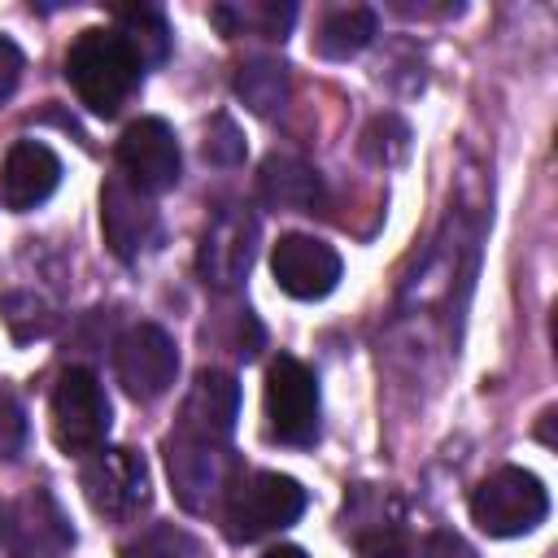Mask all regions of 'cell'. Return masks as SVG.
Listing matches in <instances>:
<instances>
[{"mask_svg":"<svg viewBox=\"0 0 558 558\" xmlns=\"http://www.w3.org/2000/svg\"><path fill=\"white\" fill-rule=\"evenodd\" d=\"M140 74H144V65L118 31H100V26L78 31V39L65 52V78H70L74 96L100 118L122 113V105L140 87Z\"/></svg>","mask_w":558,"mask_h":558,"instance_id":"1","label":"cell"},{"mask_svg":"<svg viewBox=\"0 0 558 558\" xmlns=\"http://www.w3.org/2000/svg\"><path fill=\"white\" fill-rule=\"evenodd\" d=\"M222 523H227V536L248 545V541H262L288 523L301 519L305 510V488L292 480V475H279V471H253L244 480H235L222 497Z\"/></svg>","mask_w":558,"mask_h":558,"instance_id":"2","label":"cell"},{"mask_svg":"<svg viewBox=\"0 0 558 558\" xmlns=\"http://www.w3.org/2000/svg\"><path fill=\"white\" fill-rule=\"evenodd\" d=\"M545 514H549V493L523 466H501L471 493V519L488 536H523Z\"/></svg>","mask_w":558,"mask_h":558,"instance_id":"3","label":"cell"},{"mask_svg":"<svg viewBox=\"0 0 558 558\" xmlns=\"http://www.w3.org/2000/svg\"><path fill=\"white\" fill-rule=\"evenodd\" d=\"M266 432L292 449L318 436V379L292 353H279L266 371Z\"/></svg>","mask_w":558,"mask_h":558,"instance_id":"4","label":"cell"},{"mask_svg":"<svg viewBox=\"0 0 558 558\" xmlns=\"http://www.w3.org/2000/svg\"><path fill=\"white\" fill-rule=\"evenodd\" d=\"M166 471L174 484V497L192 510L205 514L209 506H218L231 488V453L218 440L192 436L183 427H174L166 436Z\"/></svg>","mask_w":558,"mask_h":558,"instance_id":"5","label":"cell"},{"mask_svg":"<svg viewBox=\"0 0 558 558\" xmlns=\"http://www.w3.org/2000/svg\"><path fill=\"white\" fill-rule=\"evenodd\" d=\"M109 432V397L100 379L83 366H70L52 388V440L65 453H96Z\"/></svg>","mask_w":558,"mask_h":558,"instance_id":"6","label":"cell"},{"mask_svg":"<svg viewBox=\"0 0 558 558\" xmlns=\"http://www.w3.org/2000/svg\"><path fill=\"white\" fill-rule=\"evenodd\" d=\"M83 497L105 519H131L148 501V466L135 449H96L78 471Z\"/></svg>","mask_w":558,"mask_h":558,"instance_id":"7","label":"cell"},{"mask_svg":"<svg viewBox=\"0 0 558 558\" xmlns=\"http://www.w3.org/2000/svg\"><path fill=\"white\" fill-rule=\"evenodd\" d=\"M118 166L131 187L144 196L170 192L179 183V140L161 118H140L118 140Z\"/></svg>","mask_w":558,"mask_h":558,"instance_id":"8","label":"cell"},{"mask_svg":"<svg viewBox=\"0 0 558 558\" xmlns=\"http://www.w3.org/2000/svg\"><path fill=\"white\" fill-rule=\"evenodd\" d=\"M257 257V218L240 205H227L214 214V222L201 235V275L214 288H235Z\"/></svg>","mask_w":558,"mask_h":558,"instance_id":"9","label":"cell"},{"mask_svg":"<svg viewBox=\"0 0 558 558\" xmlns=\"http://www.w3.org/2000/svg\"><path fill=\"white\" fill-rule=\"evenodd\" d=\"M118 379L135 401H157L179 371V353L174 340L157 327V323H135L122 340H118Z\"/></svg>","mask_w":558,"mask_h":558,"instance_id":"10","label":"cell"},{"mask_svg":"<svg viewBox=\"0 0 558 558\" xmlns=\"http://www.w3.org/2000/svg\"><path fill=\"white\" fill-rule=\"evenodd\" d=\"M4 532L13 558H61L74 545V527L48 488H31L22 501L4 506Z\"/></svg>","mask_w":558,"mask_h":558,"instance_id":"11","label":"cell"},{"mask_svg":"<svg viewBox=\"0 0 558 558\" xmlns=\"http://www.w3.org/2000/svg\"><path fill=\"white\" fill-rule=\"evenodd\" d=\"M275 283L296 301H323L340 283V253L314 235H279L270 253Z\"/></svg>","mask_w":558,"mask_h":558,"instance_id":"12","label":"cell"},{"mask_svg":"<svg viewBox=\"0 0 558 558\" xmlns=\"http://www.w3.org/2000/svg\"><path fill=\"white\" fill-rule=\"evenodd\" d=\"M100 231L118 262H135L157 240V209L126 179H109L100 187Z\"/></svg>","mask_w":558,"mask_h":558,"instance_id":"13","label":"cell"},{"mask_svg":"<svg viewBox=\"0 0 558 558\" xmlns=\"http://www.w3.org/2000/svg\"><path fill=\"white\" fill-rule=\"evenodd\" d=\"M61 183V161L48 144L39 140H17L4 157V170H0V196L13 214H26L35 205H44Z\"/></svg>","mask_w":558,"mask_h":558,"instance_id":"14","label":"cell"},{"mask_svg":"<svg viewBox=\"0 0 558 558\" xmlns=\"http://www.w3.org/2000/svg\"><path fill=\"white\" fill-rule=\"evenodd\" d=\"M235 414H240V384L227 371H201L187 401H183L179 427L222 445L235 432Z\"/></svg>","mask_w":558,"mask_h":558,"instance_id":"15","label":"cell"},{"mask_svg":"<svg viewBox=\"0 0 558 558\" xmlns=\"http://www.w3.org/2000/svg\"><path fill=\"white\" fill-rule=\"evenodd\" d=\"M257 192L270 209H292V214H314L323 205V179L296 153H270L262 161Z\"/></svg>","mask_w":558,"mask_h":558,"instance_id":"16","label":"cell"},{"mask_svg":"<svg viewBox=\"0 0 558 558\" xmlns=\"http://www.w3.org/2000/svg\"><path fill=\"white\" fill-rule=\"evenodd\" d=\"M375 39V13L362 4H344L323 13V22L314 26V52L327 61H349L357 57L366 44Z\"/></svg>","mask_w":558,"mask_h":558,"instance_id":"17","label":"cell"},{"mask_svg":"<svg viewBox=\"0 0 558 558\" xmlns=\"http://www.w3.org/2000/svg\"><path fill=\"white\" fill-rule=\"evenodd\" d=\"M235 96L257 118H275L288 105V65L275 57H253L235 70Z\"/></svg>","mask_w":558,"mask_h":558,"instance_id":"18","label":"cell"},{"mask_svg":"<svg viewBox=\"0 0 558 558\" xmlns=\"http://www.w3.org/2000/svg\"><path fill=\"white\" fill-rule=\"evenodd\" d=\"M292 17H296V9L292 4H275V0L270 4H218V9H209V22L231 39L244 35V31L262 35V39H283Z\"/></svg>","mask_w":558,"mask_h":558,"instance_id":"19","label":"cell"},{"mask_svg":"<svg viewBox=\"0 0 558 558\" xmlns=\"http://www.w3.org/2000/svg\"><path fill=\"white\" fill-rule=\"evenodd\" d=\"M118 35L126 39V48L140 57V65H157L170 52V26L166 13L153 4H135V9H118Z\"/></svg>","mask_w":558,"mask_h":558,"instance_id":"20","label":"cell"},{"mask_svg":"<svg viewBox=\"0 0 558 558\" xmlns=\"http://www.w3.org/2000/svg\"><path fill=\"white\" fill-rule=\"evenodd\" d=\"M0 314H4V323H9V331H13V340H35V336H48L52 331V310L35 296V292H4L0 296Z\"/></svg>","mask_w":558,"mask_h":558,"instance_id":"21","label":"cell"},{"mask_svg":"<svg viewBox=\"0 0 558 558\" xmlns=\"http://www.w3.org/2000/svg\"><path fill=\"white\" fill-rule=\"evenodd\" d=\"M122 558H201V545H196L192 532H183L174 523H157V527L140 532L122 549Z\"/></svg>","mask_w":558,"mask_h":558,"instance_id":"22","label":"cell"},{"mask_svg":"<svg viewBox=\"0 0 558 558\" xmlns=\"http://www.w3.org/2000/svg\"><path fill=\"white\" fill-rule=\"evenodd\" d=\"M405 148H410V131H405V122L392 118V113H379V118L362 131V157L375 161V166H397V161L405 157Z\"/></svg>","mask_w":558,"mask_h":558,"instance_id":"23","label":"cell"},{"mask_svg":"<svg viewBox=\"0 0 558 558\" xmlns=\"http://www.w3.org/2000/svg\"><path fill=\"white\" fill-rule=\"evenodd\" d=\"M201 153H205V161H214V166H240V161H244V140H240L235 122L218 113V118L209 122V131H205Z\"/></svg>","mask_w":558,"mask_h":558,"instance_id":"24","label":"cell"},{"mask_svg":"<svg viewBox=\"0 0 558 558\" xmlns=\"http://www.w3.org/2000/svg\"><path fill=\"white\" fill-rule=\"evenodd\" d=\"M22 445H26V414H22L17 397L0 388V466L13 462L22 453Z\"/></svg>","mask_w":558,"mask_h":558,"instance_id":"25","label":"cell"},{"mask_svg":"<svg viewBox=\"0 0 558 558\" xmlns=\"http://www.w3.org/2000/svg\"><path fill=\"white\" fill-rule=\"evenodd\" d=\"M423 558H480L458 532H449V527H440V532H432L427 541H423Z\"/></svg>","mask_w":558,"mask_h":558,"instance_id":"26","label":"cell"},{"mask_svg":"<svg viewBox=\"0 0 558 558\" xmlns=\"http://www.w3.org/2000/svg\"><path fill=\"white\" fill-rule=\"evenodd\" d=\"M17 78H22V52H17V44H13V39H4V35H0V105L13 96Z\"/></svg>","mask_w":558,"mask_h":558,"instance_id":"27","label":"cell"},{"mask_svg":"<svg viewBox=\"0 0 558 558\" xmlns=\"http://www.w3.org/2000/svg\"><path fill=\"white\" fill-rule=\"evenodd\" d=\"M262 558H305V549H296V545H279V549H270V554H262Z\"/></svg>","mask_w":558,"mask_h":558,"instance_id":"28","label":"cell"},{"mask_svg":"<svg viewBox=\"0 0 558 558\" xmlns=\"http://www.w3.org/2000/svg\"><path fill=\"white\" fill-rule=\"evenodd\" d=\"M549 423H554V410H545V414H541V427H536V436H541L545 445L554 440V436H549Z\"/></svg>","mask_w":558,"mask_h":558,"instance_id":"29","label":"cell"},{"mask_svg":"<svg viewBox=\"0 0 558 558\" xmlns=\"http://www.w3.org/2000/svg\"><path fill=\"white\" fill-rule=\"evenodd\" d=\"M0 549H9V532H4V506H0Z\"/></svg>","mask_w":558,"mask_h":558,"instance_id":"30","label":"cell"},{"mask_svg":"<svg viewBox=\"0 0 558 558\" xmlns=\"http://www.w3.org/2000/svg\"><path fill=\"white\" fill-rule=\"evenodd\" d=\"M379 558H405V554H401V549H392V554H379Z\"/></svg>","mask_w":558,"mask_h":558,"instance_id":"31","label":"cell"}]
</instances>
